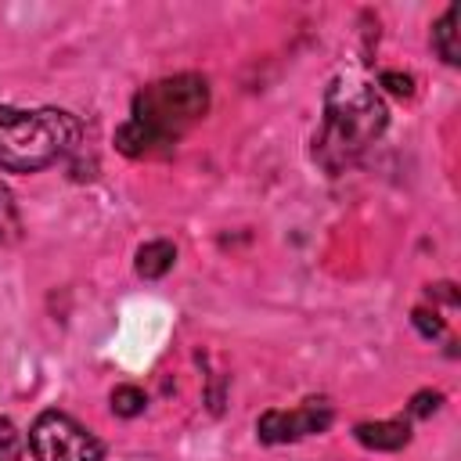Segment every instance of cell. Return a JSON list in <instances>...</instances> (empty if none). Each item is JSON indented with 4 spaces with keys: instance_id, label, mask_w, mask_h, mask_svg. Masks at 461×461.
Listing matches in <instances>:
<instances>
[{
    "instance_id": "cell-1",
    "label": "cell",
    "mask_w": 461,
    "mask_h": 461,
    "mask_svg": "<svg viewBox=\"0 0 461 461\" xmlns=\"http://www.w3.org/2000/svg\"><path fill=\"white\" fill-rule=\"evenodd\" d=\"M389 126V108L382 94L357 79V76H339L324 90V119L313 137V158L328 173L349 169Z\"/></svg>"
},
{
    "instance_id": "cell-2",
    "label": "cell",
    "mask_w": 461,
    "mask_h": 461,
    "mask_svg": "<svg viewBox=\"0 0 461 461\" xmlns=\"http://www.w3.org/2000/svg\"><path fill=\"white\" fill-rule=\"evenodd\" d=\"M83 140V126L61 108H7L0 104V169L36 173L68 155Z\"/></svg>"
},
{
    "instance_id": "cell-3",
    "label": "cell",
    "mask_w": 461,
    "mask_h": 461,
    "mask_svg": "<svg viewBox=\"0 0 461 461\" xmlns=\"http://www.w3.org/2000/svg\"><path fill=\"white\" fill-rule=\"evenodd\" d=\"M209 112V83L194 72H176L155 79L133 94V122L176 140L187 126H194Z\"/></svg>"
},
{
    "instance_id": "cell-4",
    "label": "cell",
    "mask_w": 461,
    "mask_h": 461,
    "mask_svg": "<svg viewBox=\"0 0 461 461\" xmlns=\"http://www.w3.org/2000/svg\"><path fill=\"white\" fill-rule=\"evenodd\" d=\"M29 447L36 461H101V439L61 411H43L29 429Z\"/></svg>"
},
{
    "instance_id": "cell-5",
    "label": "cell",
    "mask_w": 461,
    "mask_h": 461,
    "mask_svg": "<svg viewBox=\"0 0 461 461\" xmlns=\"http://www.w3.org/2000/svg\"><path fill=\"white\" fill-rule=\"evenodd\" d=\"M331 425V403L324 396L303 400L295 411H263L256 421V436L263 443H292L313 432H324Z\"/></svg>"
},
{
    "instance_id": "cell-6",
    "label": "cell",
    "mask_w": 461,
    "mask_h": 461,
    "mask_svg": "<svg viewBox=\"0 0 461 461\" xmlns=\"http://www.w3.org/2000/svg\"><path fill=\"white\" fill-rule=\"evenodd\" d=\"M115 148H119L122 155H130V158H151V155H166V151L173 148V140L130 119V122H122V126L115 130Z\"/></svg>"
},
{
    "instance_id": "cell-7",
    "label": "cell",
    "mask_w": 461,
    "mask_h": 461,
    "mask_svg": "<svg viewBox=\"0 0 461 461\" xmlns=\"http://www.w3.org/2000/svg\"><path fill=\"white\" fill-rule=\"evenodd\" d=\"M357 443L371 447V450H400L411 443V425L403 418H389V421H360L353 429Z\"/></svg>"
},
{
    "instance_id": "cell-8",
    "label": "cell",
    "mask_w": 461,
    "mask_h": 461,
    "mask_svg": "<svg viewBox=\"0 0 461 461\" xmlns=\"http://www.w3.org/2000/svg\"><path fill=\"white\" fill-rule=\"evenodd\" d=\"M173 263H176V245L173 241H144L137 249V274L148 277V281L169 274Z\"/></svg>"
},
{
    "instance_id": "cell-9",
    "label": "cell",
    "mask_w": 461,
    "mask_h": 461,
    "mask_svg": "<svg viewBox=\"0 0 461 461\" xmlns=\"http://www.w3.org/2000/svg\"><path fill=\"white\" fill-rule=\"evenodd\" d=\"M432 47L447 65L461 61V47H457V7H447L443 18L432 25Z\"/></svg>"
},
{
    "instance_id": "cell-10",
    "label": "cell",
    "mask_w": 461,
    "mask_h": 461,
    "mask_svg": "<svg viewBox=\"0 0 461 461\" xmlns=\"http://www.w3.org/2000/svg\"><path fill=\"white\" fill-rule=\"evenodd\" d=\"M18 238H22V216H18L14 194L0 180V245H14Z\"/></svg>"
},
{
    "instance_id": "cell-11",
    "label": "cell",
    "mask_w": 461,
    "mask_h": 461,
    "mask_svg": "<svg viewBox=\"0 0 461 461\" xmlns=\"http://www.w3.org/2000/svg\"><path fill=\"white\" fill-rule=\"evenodd\" d=\"M144 407H148L144 389H137V385H115L112 389V411L119 418H137Z\"/></svg>"
},
{
    "instance_id": "cell-12",
    "label": "cell",
    "mask_w": 461,
    "mask_h": 461,
    "mask_svg": "<svg viewBox=\"0 0 461 461\" xmlns=\"http://www.w3.org/2000/svg\"><path fill=\"white\" fill-rule=\"evenodd\" d=\"M411 321H414V328H418L425 339H443V335H447V324L436 317V310H425V306H418V310L411 313Z\"/></svg>"
},
{
    "instance_id": "cell-13",
    "label": "cell",
    "mask_w": 461,
    "mask_h": 461,
    "mask_svg": "<svg viewBox=\"0 0 461 461\" xmlns=\"http://www.w3.org/2000/svg\"><path fill=\"white\" fill-rule=\"evenodd\" d=\"M378 83H382L389 94H396V97H411V94H414V79H411L407 72H393V68H389V72L378 76Z\"/></svg>"
},
{
    "instance_id": "cell-14",
    "label": "cell",
    "mask_w": 461,
    "mask_h": 461,
    "mask_svg": "<svg viewBox=\"0 0 461 461\" xmlns=\"http://www.w3.org/2000/svg\"><path fill=\"white\" fill-rule=\"evenodd\" d=\"M436 407H439V393H432V389H421V393H414V400H411V414H414V418H429Z\"/></svg>"
},
{
    "instance_id": "cell-15",
    "label": "cell",
    "mask_w": 461,
    "mask_h": 461,
    "mask_svg": "<svg viewBox=\"0 0 461 461\" xmlns=\"http://www.w3.org/2000/svg\"><path fill=\"white\" fill-rule=\"evenodd\" d=\"M14 443H18V432H14V425H11L7 418H0V457H7V454L14 450Z\"/></svg>"
},
{
    "instance_id": "cell-16",
    "label": "cell",
    "mask_w": 461,
    "mask_h": 461,
    "mask_svg": "<svg viewBox=\"0 0 461 461\" xmlns=\"http://www.w3.org/2000/svg\"><path fill=\"white\" fill-rule=\"evenodd\" d=\"M0 461H14V457H11V454H7V457H0Z\"/></svg>"
}]
</instances>
